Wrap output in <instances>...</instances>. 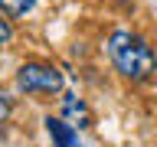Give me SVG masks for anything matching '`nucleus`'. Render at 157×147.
<instances>
[{
    "label": "nucleus",
    "instance_id": "obj_1",
    "mask_svg": "<svg viewBox=\"0 0 157 147\" xmlns=\"http://www.w3.org/2000/svg\"><path fill=\"white\" fill-rule=\"evenodd\" d=\"M108 59L121 78L128 82H147L157 72V52L144 36H137L131 29H115L105 43Z\"/></svg>",
    "mask_w": 157,
    "mask_h": 147
},
{
    "label": "nucleus",
    "instance_id": "obj_2",
    "mask_svg": "<svg viewBox=\"0 0 157 147\" xmlns=\"http://www.w3.org/2000/svg\"><path fill=\"white\" fill-rule=\"evenodd\" d=\"M17 92L20 95H62L66 92V75L62 69L52 66V62H43V59H29L17 69Z\"/></svg>",
    "mask_w": 157,
    "mask_h": 147
},
{
    "label": "nucleus",
    "instance_id": "obj_3",
    "mask_svg": "<svg viewBox=\"0 0 157 147\" xmlns=\"http://www.w3.org/2000/svg\"><path fill=\"white\" fill-rule=\"evenodd\" d=\"M62 121H69L72 127L78 131H88V127L95 124V115H92V108L85 105V98H78L75 92H62Z\"/></svg>",
    "mask_w": 157,
    "mask_h": 147
},
{
    "label": "nucleus",
    "instance_id": "obj_4",
    "mask_svg": "<svg viewBox=\"0 0 157 147\" xmlns=\"http://www.w3.org/2000/svg\"><path fill=\"white\" fill-rule=\"evenodd\" d=\"M43 124H46V134H49V141H52V147H88V144H82L78 127H72L69 121H62V118L46 115Z\"/></svg>",
    "mask_w": 157,
    "mask_h": 147
},
{
    "label": "nucleus",
    "instance_id": "obj_5",
    "mask_svg": "<svg viewBox=\"0 0 157 147\" xmlns=\"http://www.w3.org/2000/svg\"><path fill=\"white\" fill-rule=\"evenodd\" d=\"M33 7H36V0H0V13L10 20H20L26 13H33Z\"/></svg>",
    "mask_w": 157,
    "mask_h": 147
},
{
    "label": "nucleus",
    "instance_id": "obj_6",
    "mask_svg": "<svg viewBox=\"0 0 157 147\" xmlns=\"http://www.w3.org/2000/svg\"><path fill=\"white\" fill-rule=\"evenodd\" d=\"M10 118H13V98H10V92L3 85H0V127L7 124Z\"/></svg>",
    "mask_w": 157,
    "mask_h": 147
},
{
    "label": "nucleus",
    "instance_id": "obj_7",
    "mask_svg": "<svg viewBox=\"0 0 157 147\" xmlns=\"http://www.w3.org/2000/svg\"><path fill=\"white\" fill-rule=\"evenodd\" d=\"M10 39H13V23H10V17L0 13V52L10 46Z\"/></svg>",
    "mask_w": 157,
    "mask_h": 147
}]
</instances>
